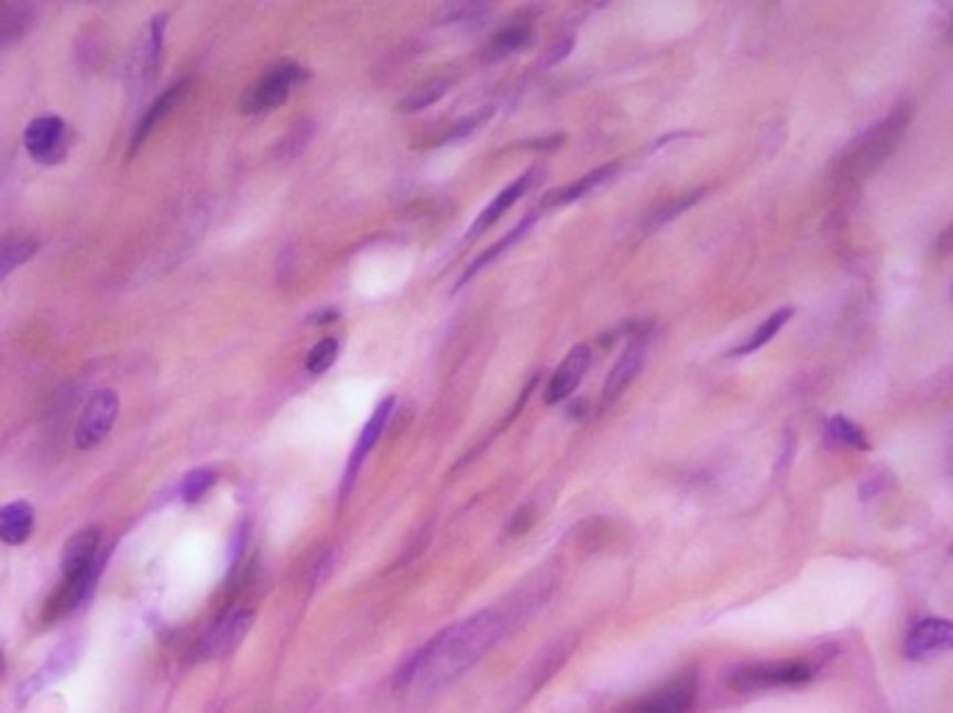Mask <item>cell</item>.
Returning a JSON list of instances; mask_svg holds the SVG:
<instances>
[{"instance_id": "obj_2", "label": "cell", "mask_w": 953, "mask_h": 713, "mask_svg": "<svg viewBox=\"0 0 953 713\" xmlns=\"http://www.w3.org/2000/svg\"><path fill=\"white\" fill-rule=\"evenodd\" d=\"M909 120H912L909 109H895L889 118H884L881 123L873 125L870 131H864L862 138L840 156V176H847V182L870 176V173L876 171L878 165H884V160L898 149L906 129H909Z\"/></svg>"}, {"instance_id": "obj_10", "label": "cell", "mask_w": 953, "mask_h": 713, "mask_svg": "<svg viewBox=\"0 0 953 713\" xmlns=\"http://www.w3.org/2000/svg\"><path fill=\"white\" fill-rule=\"evenodd\" d=\"M698 696V680L694 674H680V678L669 680L658 691L644 696L633 713H689Z\"/></svg>"}, {"instance_id": "obj_27", "label": "cell", "mask_w": 953, "mask_h": 713, "mask_svg": "<svg viewBox=\"0 0 953 713\" xmlns=\"http://www.w3.org/2000/svg\"><path fill=\"white\" fill-rule=\"evenodd\" d=\"M335 356H338V340H321V343L310 351V356H307V371H310V374H324V371L335 363Z\"/></svg>"}, {"instance_id": "obj_26", "label": "cell", "mask_w": 953, "mask_h": 713, "mask_svg": "<svg viewBox=\"0 0 953 713\" xmlns=\"http://www.w3.org/2000/svg\"><path fill=\"white\" fill-rule=\"evenodd\" d=\"M530 223H533V218H527V220H525V223H518V227H516V229H513V232H511V234H507V238H505V240H502V243H496V245H494V249H489V251H485V254H483V256H480V260H474V262H471V267H469V274H465V279H471V276H474V274H476V271H483V265H485V262H491V260H494V256H496V254H502V251H507V249H511V245H513V243H516V240H518V238H522V234H525V232H527V229H530Z\"/></svg>"}, {"instance_id": "obj_16", "label": "cell", "mask_w": 953, "mask_h": 713, "mask_svg": "<svg viewBox=\"0 0 953 713\" xmlns=\"http://www.w3.org/2000/svg\"><path fill=\"white\" fill-rule=\"evenodd\" d=\"M642 365H644V349L642 345H631V349L616 360L614 369H611L609 380H605V387H602V402H605V405H614L616 398L631 387V382L636 380Z\"/></svg>"}, {"instance_id": "obj_21", "label": "cell", "mask_w": 953, "mask_h": 713, "mask_svg": "<svg viewBox=\"0 0 953 713\" xmlns=\"http://www.w3.org/2000/svg\"><path fill=\"white\" fill-rule=\"evenodd\" d=\"M162 34H165V18H154L149 25V40L143 42L138 56V67L134 70L143 73V84H149L156 76V65H160L162 56Z\"/></svg>"}, {"instance_id": "obj_12", "label": "cell", "mask_w": 953, "mask_h": 713, "mask_svg": "<svg viewBox=\"0 0 953 713\" xmlns=\"http://www.w3.org/2000/svg\"><path fill=\"white\" fill-rule=\"evenodd\" d=\"M391 413H394V398L387 396V398H382L380 407H376V410H374V416H371L369 421H365L363 432H360L358 443H354V449H352V458H349V465H346L343 494H346V491H349V487H352V482L358 480L360 465L365 463V458H369V454H371L374 443H376V440H380L382 429L387 427V418H391Z\"/></svg>"}, {"instance_id": "obj_23", "label": "cell", "mask_w": 953, "mask_h": 713, "mask_svg": "<svg viewBox=\"0 0 953 713\" xmlns=\"http://www.w3.org/2000/svg\"><path fill=\"white\" fill-rule=\"evenodd\" d=\"M527 42H530V29H507L489 42L485 56H489V59H505V56L525 48Z\"/></svg>"}, {"instance_id": "obj_3", "label": "cell", "mask_w": 953, "mask_h": 713, "mask_svg": "<svg viewBox=\"0 0 953 713\" xmlns=\"http://www.w3.org/2000/svg\"><path fill=\"white\" fill-rule=\"evenodd\" d=\"M814 678V666L809 660H756V663L736 666L727 678L733 691L753 694V691L769 689H795Z\"/></svg>"}, {"instance_id": "obj_9", "label": "cell", "mask_w": 953, "mask_h": 713, "mask_svg": "<svg viewBox=\"0 0 953 713\" xmlns=\"http://www.w3.org/2000/svg\"><path fill=\"white\" fill-rule=\"evenodd\" d=\"M25 151L34 156L36 162H45V165H56V162L65 160L67 154V125L62 118H36L34 123L25 129Z\"/></svg>"}, {"instance_id": "obj_19", "label": "cell", "mask_w": 953, "mask_h": 713, "mask_svg": "<svg viewBox=\"0 0 953 713\" xmlns=\"http://www.w3.org/2000/svg\"><path fill=\"white\" fill-rule=\"evenodd\" d=\"M620 171V165H605V167H596V171H591L589 176H580L574 185L569 187H560V190H555L552 196L547 198V207H560V204H572L578 201V198H583L585 193H591L594 187H600L605 178H611L614 173Z\"/></svg>"}, {"instance_id": "obj_28", "label": "cell", "mask_w": 953, "mask_h": 713, "mask_svg": "<svg viewBox=\"0 0 953 713\" xmlns=\"http://www.w3.org/2000/svg\"><path fill=\"white\" fill-rule=\"evenodd\" d=\"M443 87H447V81H436V84H429V87L416 89V92H413V96L407 98L405 103H402V112H416V109L429 107V103L438 101V98L443 96Z\"/></svg>"}, {"instance_id": "obj_11", "label": "cell", "mask_w": 953, "mask_h": 713, "mask_svg": "<svg viewBox=\"0 0 953 713\" xmlns=\"http://www.w3.org/2000/svg\"><path fill=\"white\" fill-rule=\"evenodd\" d=\"M591 365V349L585 343L574 345L572 351H569V356L563 360V363L558 365V371L552 374V380H549L547 385V405H558V402H563V398L572 396L574 391H578L580 380H583V374L589 371Z\"/></svg>"}, {"instance_id": "obj_18", "label": "cell", "mask_w": 953, "mask_h": 713, "mask_svg": "<svg viewBox=\"0 0 953 713\" xmlns=\"http://www.w3.org/2000/svg\"><path fill=\"white\" fill-rule=\"evenodd\" d=\"M36 249H40V243L34 238H25V234H12V238L0 240V279H7L14 267L25 265L36 254Z\"/></svg>"}, {"instance_id": "obj_15", "label": "cell", "mask_w": 953, "mask_h": 713, "mask_svg": "<svg viewBox=\"0 0 953 713\" xmlns=\"http://www.w3.org/2000/svg\"><path fill=\"white\" fill-rule=\"evenodd\" d=\"M34 533V507L29 502H9L0 507V541L7 547H20Z\"/></svg>"}, {"instance_id": "obj_5", "label": "cell", "mask_w": 953, "mask_h": 713, "mask_svg": "<svg viewBox=\"0 0 953 713\" xmlns=\"http://www.w3.org/2000/svg\"><path fill=\"white\" fill-rule=\"evenodd\" d=\"M953 652V622L951 618L929 616L912 624L906 633L903 655L912 660H929L936 655Z\"/></svg>"}, {"instance_id": "obj_24", "label": "cell", "mask_w": 953, "mask_h": 713, "mask_svg": "<svg viewBox=\"0 0 953 713\" xmlns=\"http://www.w3.org/2000/svg\"><path fill=\"white\" fill-rule=\"evenodd\" d=\"M215 482H218V471H215V469H196V471H190V474L185 476V482H182V487H179L182 500H185L187 505H193V502L204 500V496H207V491L215 485Z\"/></svg>"}, {"instance_id": "obj_29", "label": "cell", "mask_w": 953, "mask_h": 713, "mask_svg": "<svg viewBox=\"0 0 953 713\" xmlns=\"http://www.w3.org/2000/svg\"><path fill=\"white\" fill-rule=\"evenodd\" d=\"M940 251H942V254H947V251H953V227L947 229L945 234H942V240H940Z\"/></svg>"}, {"instance_id": "obj_1", "label": "cell", "mask_w": 953, "mask_h": 713, "mask_svg": "<svg viewBox=\"0 0 953 713\" xmlns=\"http://www.w3.org/2000/svg\"><path fill=\"white\" fill-rule=\"evenodd\" d=\"M507 616L500 607H489L458 624H449L429 644H424L410 663L396 678V689L407 696H427L441 691L460 674H465L476 660L494 649L505 636Z\"/></svg>"}, {"instance_id": "obj_22", "label": "cell", "mask_w": 953, "mask_h": 713, "mask_svg": "<svg viewBox=\"0 0 953 713\" xmlns=\"http://www.w3.org/2000/svg\"><path fill=\"white\" fill-rule=\"evenodd\" d=\"M825 429H829V438L834 440V443L851 446V449H858V452H867V449H870L867 435H864L862 429H858V424H853L851 418L834 416L829 424H825Z\"/></svg>"}, {"instance_id": "obj_6", "label": "cell", "mask_w": 953, "mask_h": 713, "mask_svg": "<svg viewBox=\"0 0 953 713\" xmlns=\"http://www.w3.org/2000/svg\"><path fill=\"white\" fill-rule=\"evenodd\" d=\"M120 410V398L114 391H98L92 393V398L84 407L81 418H78L76 429V446L78 449H90V446L101 443L109 435V429L114 427V418Z\"/></svg>"}, {"instance_id": "obj_30", "label": "cell", "mask_w": 953, "mask_h": 713, "mask_svg": "<svg viewBox=\"0 0 953 713\" xmlns=\"http://www.w3.org/2000/svg\"><path fill=\"white\" fill-rule=\"evenodd\" d=\"M3 669H7V663H3V655H0V678H3Z\"/></svg>"}, {"instance_id": "obj_20", "label": "cell", "mask_w": 953, "mask_h": 713, "mask_svg": "<svg viewBox=\"0 0 953 713\" xmlns=\"http://www.w3.org/2000/svg\"><path fill=\"white\" fill-rule=\"evenodd\" d=\"M792 312L795 309L792 307H781V309H775L773 316L767 318V321L762 323V327L756 329V332L751 334V338L745 340V343L740 345V349H733L731 351V356H745V354H753V351H758V349H764V345L769 343V340L775 338V334L781 332L784 327H787L789 323V318H792Z\"/></svg>"}, {"instance_id": "obj_7", "label": "cell", "mask_w": 953, "mask_h": 713, "mask_svg": "<svg viewBox=\"0 0 953 713\" xmlns=\"http://www.w3.org/2000/svg\"><path fill=\"white\" fill-rule=\"evenodd\" d=\"M78 658H81V638L73 636L67 638L65 644H59L56 647V652L51 655L45 663L36 669L34 674H31L29 680H25L23 685H20V694H18V705H25V702L31 700V696H36L40 691H45L48 685L59 683L62 678H67V674L73 672V666L78 663Z\"/></svg>"}, {"instance_id": "obj_4", "label": "cell", "mask_w": 953, "mask_h": 713, "mask_svg": "<svg viewBox=\"0 0 953 713\" xmlns=\"http://www.w3.org/2000/svg\"><path fill=\"white\" fill-rule=\"evenodd\" d=\"M305 76L307 73L298 65H293V62L274 65L263 78H260L256 87L249 89L243 109L245 112H269V109H276L280 103H285L287 92H291V84L302 81Z\"/></svg>"}, {"instance_id": "obj_14", "label": "cell", "mask_w": 953, "mask_h": 713, "mask_svg": "<svg viewBox=\"0 0 953 713\" xmlns=\"http://www.w3.org/2000/svg\"><path fill=\"white\" fill-rule=\"evenodd\" d=\"M536 173L538 171H527V173H522V176H518V178H513L511 185H507L505 190H502L500 196H496L494 201H491L489 207L483 209V215H480V218L474 220V227L469 229V238H474V234H483L485 229L494 227L496 220H500L502 215H505L507 209H511L513 204L518 201V198L525 196V193L530 190L533 185H536Z\"/></svg>"}, {"instance_id": "obj_13", "label": "cell", "mask_w": 953, "mask_h": 713, "mask_svg": "<svg viewBox=\"0 0 953 713\" xmlns=\"http://www.w3.org/2000/svg\"><path fill=\"white\" fill-rule=\"evenodd\" d=\"M98 547H101V529H78L67 541L65 552H62V577H78L84 571H90L101 560L98 558Z\"/></svg>"}, {"instance_id": "obj_25", "label": "cell", "mask_w": 953, "mask_h": 713, "mask_svg": "<svg viewBox=\"0 0 953 713\" xmlns=\"http://www.w3.org/2000/svg\"><path fill=\"white\" fill-rule=\"evenodd\" d=\"M31 14L29 7H0V42L18 40L31 25Z\"/></svg>"}, {"instance_id": "obj_8", "label": "cell", "mask_w": 953, "mask_h": 713, "mask_svg": "<svg viewBox=\"0 0 953 713\" xmlns=\"http://www.w3.org/2000/svg\"><path fill=\"white\" fill-rule=\"evenodd\" d=\"M251 624H254V611H249V607H238V611L227 613L201 641V658L221 660L232 655L243 644V638L249 636Z\"/></svg>"}, {"instance_id": "obj_17", "label": "cell", "mask_w": 953, "mask_h": 713, "mask_svg": "<svg viewBox=\"0 0 953 713\" xmlns=\"http://www.w3.org/2000/svg\"><path fill=\"white\" fill-rule=\"evenodd\" d=\"M185 89H187V81H182V84H176V87L165 89V92H162V96L156 98L154 107H151L149 112L143 114V120H140L138 129H134V140H132V145H129V156L138 154L140 145H143L145 140H149L151 131L156 129V123H160V120L165 118V114L171 112V109L182 101V96H185Z\"/></svg>"}]
</instances>
